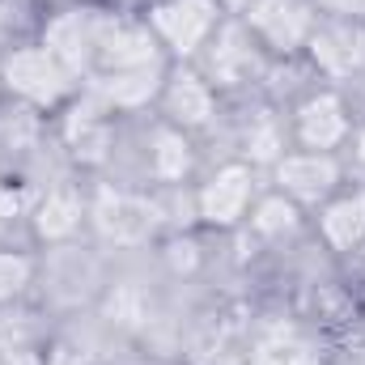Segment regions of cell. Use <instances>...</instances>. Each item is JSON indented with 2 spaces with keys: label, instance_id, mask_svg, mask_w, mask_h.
<instances>
[{
  "label": "cell",
  "instance_id": "6da1fadb",
  "mask_svg": "<svg viewBox=\"0 0 365 365\" xmlns=\"http://www.w3.org/2000/svg\"><path fill=\"white\" fill-rule=\"evenodd\" d=\"M0 77H4V86L17 93V98H26L34 106H51V102H60L64 90H68V68L47 47H21V51L4 56Z\"/></svg>",
  "mask_w": 365,
  "mask_h": 365
},
{
  "label": "cell",
  "instance_id": "7a4b0ae2",
  "mask_svg": "<svg viewBox=\"0 0 365 365\" xmlns=\"http://www.w3.org/2000/svg\"><path fill=\"white\" fill-rule=\"evenodd\" d=\"M149 21H153V30H158V38H166L175 51H195L208 34H212V26H217V4L212 0H162L153 13H149Z\"/></svg>",
  "mask_w": 365,
  "mask_h": 365
},
{
  "label": "cell",
  "instance_id": "3957f363",
  "mask_svg": "<svg viewBox=\"0 0 365 365\" xmlns=\"http://www.w3.org/2000/svg\"><path fill=\"white\" fill-rule=\"evenodd\" d=\"M251 26L264 43H272L276 51H297L310 38V13L302 0H255L251 4Z\"/></svg>",
  "mask_w": 365,
  "mask_h": 365
},
{
  "label": "cell",
  "instance_id": "277c9868",
  "mask_svg": "<svg viewBox=\"0 0 365 365\" xmlns=\"http://www.w3.org/2000/svg\"><path fill=\"white\" fill-rule=\"evenodd\" d=\"M93 60H98L106 73L153 64V38H149V30L128 26V21H98V34H93Z\"/></svg>",
  "mask_w": 365,
  "mask_h": 365
},
{
  "label": "cell",
  "instance_id": "5b68a950",
  "mask_svg": "<svg viewBox=\"0 0 365 365\" xmlns=\"http://www.w3.org/2000/svg\"><path fill=\"white\" fill-rule=\"evenodd\" d=\"M251 204V170L247 166H225L200 191V217L208 225H234Z\"/></svg>",
  "mask_w": 365,
  "mask_h": 365
},
{
  "label": "cell",
  "instance_id": "8992f818",
  "mask_svg": "<svg viewBox=\"0 0 365 365\" xmlns=\"http://www.w3.org/2000/svg\"><path fill=\"white\" fill-rule=\"evenodd\" d=\"M276 179L280 187L293 195V200H323L336 182H340V166L331 153H293V158H280L276 166Z\"/></svg>",
  "mask_w": 365,
  "mask_h": 365
},
{
  "label": "cell",
  "instance_id": "52a82bcc",
  "mask_svg": "<svg viewBox=\"0 0 365 365\" xmlns=\"http://www.w3.org/2000/svg\"><path fill=\"white\" fill-rule=\"evenodd\" d=\"M344 136H349V115H344V102L336 93H314L310 102H302V110H297V140L306 149L327 153Z\"/></svg>",
  "mask_w": 365,
  "mask_h": 365
},
{
  "label": "cell",
  "instance_id": "ba28073f",
  "mask_svg": "<svg viewBox=\"0 0 365 365\" xmlns=\"http://www.w3.org/2000/svg\"><path fill=\"white\" fill-rule=\"evenodd\" d=\"M93 221L106 238L115 242H140L149 230H153V208L136 195H123V191H106L93 208Z\"/></svg>",
  "mask_w": 365,
  "mask_h": 365
},
{
  "label": "cell",
  "instance_id": "9c48e42d",
  "mask_svg": "<svg viewBox=\"0 0 365 365\" xmlns=\"http://www.w3.org/2000/svg\"><path fill=\"white\" fill-rule=\"evenodd\" d=\"M93 34H98V17H90V13H64V17L51 21L43 47H47L68 73H77V68H86L93 60Z\"/></svg>",
  "mask_w": 365,
  "mask_h": 365
},
{
  "label": "cell",
  "instance_id": "30bf717a",
  "mask_svg": "<svg viewBox=\"0 0 365 365\" xmlns=\"http://www.w3.org/2000/svg\"><path fill=\"white\" fill-rule=\"evenodd\" d=\"M166 110H170V119L179 128L208 123V115H212V90H208V81H200L195 73L170 77V86H166Z\"/></svg>",
  "mask_w": 365,
  "mask_h": 365
},
{
  "label": "cell",
  "instance_id": "8fae6325",
  "mask_svg": "<svg viewBox=\"0 0 365 365\" xmlns=\"http://www.w3.org/2000/svg\"><path fill=\"white\" fill-rule=\"evenodd\" d=\"M323 238L336 251H353L365 238V191L340 195L323 208Z\"/></svg>",
  "mask_w": 365,
  "mask_h": 365
},
{
  "label": "cell",
  "instance_id": "7c38bea8",
  "mask_svg": "<svg viewBox=\"0 0 365 365\" xmlns=\"http://www.w3.org/2000/svg\"><path fill=\"white\" fill-rule=\"evenodd\" d=\"M251 64H255L251 38H247V34H242L238 26H225V30L217 34L212 51H208V73H212L217 81L234 86V81H242V77L251 73Z\"/></svg>",
  "mask_w": 365,
  "mask_h": 365
},
{
  "label": "cell",
  "instance_id": "4fadbf2b",
  "mask_svg": "<svg viewBox=\"0 0 365 365\" xmlns=\"http://www.w3.org/2000/svg\"><path fill=\"white\" fill-rule=\"evenodd\" d=\"M98 90L106 102L115 106H140L158 93V68L153 64H140V68H115V73H102Z\"/></svg>",
  "mask_w": 365,
  "mask_h": 365
},
{
  "label": "cell",
  "instance_id": "5bb4252c",
  "mask_svg": "<svg viewBox=\"0 0 365 365\" xmlns=\"http://www.w3.org/2000/svg\"><path fill=\"white\" fill-rule=\"evenodd\" d=\"M34 225H38V234L43 238H68L77 225H81V204H77V195L73 191H51L43 204H38V217H34Z\"/></svg>",
  "mask_w": 365,
  "mask_h": 365
},
{
  "label": "cell",
  "instance_id": "9a60e30c",
  "mask_svg": "<svg viewBox=\"0 0 365 365\" xmlns=\"http://www.w3.org/2000/svg\"><path fill=\"white\" fill-rule=\"evenodd\" d=\"M153 170H158V179H182L191 170V149H187L182 132L162 128L153 136Z\"/></svg>",
  "mask_w": 365,
  "mask_h": 365
},
{
  "label": "cell",
  "instance_id": "2e32d148",
  "mask_svg": "<svg viewBox=\"0 0 365 365\" xmlns=\"http://www.w3.org/2000/svg\"><path fill=\"white\" fill-rule=\"evenodd\" d=\"M310 47H314V60H323L331 73H344L357 64V43L349 47V34H340V30H314Z\"/></svg>",
  "mask_w": 365,
  "mask_h": 365
},
{
  "label": "cell",
  "instance_id": "e0dca14e",
  "mask_svg": "<svg viewBox=\"0 0 365 365\" xmlns=\"http://www.w3.org/2000/svg\"><path fill=\"white\" fill-rule=\"evenodd\" d=\"M68 140H73V149H77V158H102V149H106V123L98 119V115H73V123H68Z\"/></svg>",
  "mask_w": 365,
  "mask_h": 365
},
{
  "label": "cell",
  "instance_id": "ac0fdd59",
  "mask_svg": "<svg viewBox=\"0 0 365 365\" xmlns=\"http://www.w3.org/2000/svg\"><path fill=\"white\" fill-rule=\"evenodd\" d=\"M255 230H264V234H289V230H297V204L284 200V191L268 195L255 208Z\"/></svg>",
  "mask_w": 365,
  "mask_h": 365
},
{
  "label": "cell",
  "instance_id": "d6986e66",
  "mask_svg": "<svg viewBox=\"0 0 365 365\" xmlns=\"http://www.w3.org/2000/svg\"><path fill=\"white\" fill-rule=\"evenodd\" d=\"M34 276V264L21 251H0V302H13Z\"/></svg>",
  "mask_w": 365,
  "mask_h": 365
},
{
  "label": "cell",
  "instance_id": "ffe728a7",
  "mask_svg": "<svg viewBox=\"0 0 365 365\" xmlns=\"http://www.w3.org/2000/svg\"><path fill=\"white\" fill-rule=\"evenodd\" d=\"M251 149H255V158H272L276 153V132L268 128V123L251 132Z\"/></svg>",
  "mask_w": 365,
  "mask_h": 365
},
{
  "label": "cell",
  "instance_id": "44dd1931",
  "mask_svg": "<svg viewBox=\"0 0 365 365\" xmlns=\"http://www.w3.org/2000/svg\"><path fill=\"white\" fill-rule=\"evenodd\" d=\"M357 153H361V162H365V128H361V136H357Z\"/></svg>",
  "mask_w": 365,
  "mask_h": 365
},
{
  "label": "cell",
  "instance_id": "7402d4cb",
  "mask_svg": "<svg viewBox=\"0 0 365 365\" xmlns=\"http://www.w3.org/2000/svg\"><path fill=\"white\" fill-rule=\"evenodd\" d=\"M264 365H280V361H264Z\"/></svg>",
  "mask_w": 365,
  "mask_h": 365
}]
</instances>
